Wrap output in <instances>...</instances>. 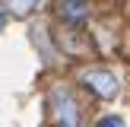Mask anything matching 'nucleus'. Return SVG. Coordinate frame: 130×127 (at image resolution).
Returning <instances> with one entry per match:
<instances>
[{
  "instance_id": "f257e3e1",
  "label": "nucleus",
  "mask_w": 130,
  "mask_h": 127,
  "mask_svg": "<svg viewBox=\"0 0 130 127\" xmlns=\"http://www.w3.org/2000/svg\"><path fill=\"white\" fill-rule=\"evenodd\" d=\"M83 80H86L89 86H92L95 92L102 95V99H111V95L118 92V80H114L111 73H86Z\"/></svg>"
},
{
  "instance_id": "f03ea898",
  "label": "nucleus",
  "mask_w": 130,
  "mask_h": 127,
  "mask_svg": "<svg viewBox=\"0 0 130 127\" xmlns=\"http://www.w3.org/2000/svg\"><path fill=\"white\" fill-rule=\"evenodd\" d=\"M86 13H89L86 0H63L60 3V16L67 19V22H79V19H86Z\"/></svg>"
},
{
  "instance_id": "39448f33",
  "label": "nucleus",
  "mask_w": 130,
  "mask_h": 127,
  "mask_svg": "<svg viewBox=\"0 0 130 127\" xmlns=\"http://www.w3.org/2000/svg\"><path fill=\"white\" fill-rule=\"evenodd\" d=\"M0 29H3V13H0Z\"/></svg>"
},
{
  "instance_id": "7ed1b4c3",
  "label": "nucleus",
  "mask_w": 130,
  "mask_h": 127,
  "mask_svg": "<svg viewBox=\"0 0 130 127\" xmlns=\"http://www.w3.org/2000/svg\"><path fill=\"white\" fill-rule=\"evenodd\" d=\"M6 3H10V10H13V13H19V16H25V13H29L32 6L38 3V0H6Z\"/></svg>"
},
{
  "instance_id": "20e7f679",
  "label": "nucleus",
  "mask_w": 130,
  "mask_h": 127,
  "mask_svg": "<svg viewBox=\"0 0 130 127\" xmlns=\"http://www.w3.org/2000/svg\"><path fill=\"white\" fill-rule=\"evenodd\" d=\"M95 127H124V121H121L118 114H111V118H102V121H99Z\"/></svg>"
}]
</instances>
